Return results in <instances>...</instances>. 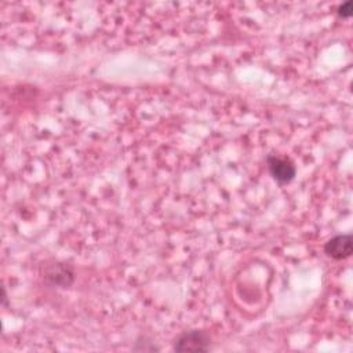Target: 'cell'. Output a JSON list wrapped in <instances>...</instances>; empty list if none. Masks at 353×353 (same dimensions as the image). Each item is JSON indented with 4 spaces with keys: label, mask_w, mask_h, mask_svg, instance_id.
I'll return each instance as SVG.
<instances>
[{
    "label": "cell",
    "mask_w": 353,
    "mask_h": 353,
    "mask_svg": "<svg viewBox=\"0 0 353 353\" xmlns=\"http://www.w3.org/2000/svg\"><path fill=\"white\" fill-rule=\"evenodd\" d=\"M211 349V338L203 330H189L182 332L174 342L176 352H207Z\"/></svg>",
    "instance_id": "1"
},
{
    "label": "cell",
    "mask_w": 353,
    "mask_h": 353,
    "mask_svg": "<svg viewBox=\"0 0 353 353\" xmlns=\"http://www.w3.org/2000/svg\"><path fill=\"white\" fill-rule=\"evenodd\" d=\"M43 277L51 285L66 288L73 283L74 273H73V269L68 263L54 262V263L46 266Z\"/></svg>",
    "instance_id": "3"
},
{
    "label": "cell",
    "mask_w": 353,
    "mask_h": 353,
    "mask_svg": "<svg viewBox=\"0 0 353 353\" xmlns=\"http://www.w3.org/2000/svg\"><path fill=\"white\" fill-rule=\"evenodd\" d=\"M266 164H268V170H269L272 178L281 185L290 183L296 174L295 164L288 157L269 154L266 157Z\"/></svg>",
    "instance_id": "2"
},
{
    "label": "cell",
    "mask_w": 353,
    "mask_h": 353,
    "mask_svg": "<svg viewBox=\"0 0 353 353\" xmlns=\"http://www.w3.org/2000/svg\"><path fill=\"white\" fill-rule=\"evenodd\" d=\"M353 3L349 0V1H345V3H342V4H339L338 6V8H336V12H338V15L339 17H342V18H349L350 15H352V11H353Z\"/></svg>",
    "instance_id": "5"
},
{
    "label": "cell",
    "mask_w": 353,
    "mask_h": 353,
    "mask_svg": "<svg viewBox=\"0 0 353 353\" xmlns=\"http://www.w3.org/2000/svg\"><path fill=\"white\" fill-rule=\"evenodd\" d=\"M324 252L327 256L341 261L346 259L353 252V237L352 234H336L324 244Z\"/></svg>",
    "instance_id": "4"
}]
</instances>
